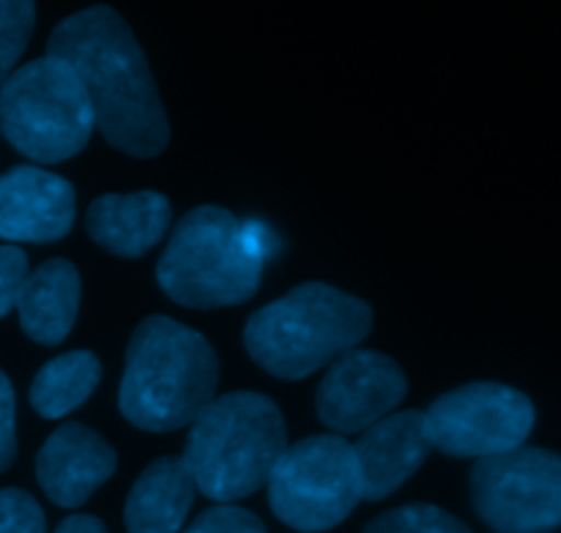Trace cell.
I'll return each mask as SVG.
<instances>
[{
	"instance_id": "obj_19",
	"label": "cell",
	"mask_w": 561,
	"mask_h": 533,
	"mask_svg": "<svg viewBox=\"0 0 561 533\" xmlns=\"http://www.w3.org/2000/svg\"><path fill=\"white\" fill-rule=\"evenodd\" d=\"M36 3L33 0H0V88L14 74L16 60L31 42Z\"/></svg>"
},
{
	"instance_id": "obj_22",
	"label": "cell",
	"mask_w": 561,
	"mask_h": 533,
	"mask_svg": "<svg viewBox=\"0 0 561 533\" xmlns=\"http://www.w3.org/2000/svg\"><path fill=\"white\" fill-rule=\"evenodd\" d=\"M27 255L14 244H0V321L16 310L22 285L27 279Z\"/></svg>"
},
{
	"instance_id": "obj_13",
	"label": "cell",
	"mask_w": 561,
	"mask_h": 533,
	"mask_svg": "<svg viewBox=\"0 0 561 533\" xmlns=\"http://www.w3.org/2000/svg\"><path fill=\"white\" fill-rule=\"evenodd\" d=\"M425 414L403 410L389 414L362 432L354 443L367 501H383L405 485L431 454Z\"/></svg>"
},
{
	"instance_id": "obj_9",
	"label": "cell",
	"mask_w": 561,
	"mask_h": 533,
	"mask_svg": "<svg viewBox=\"0 0 561 533\" xmlns=\"http://www.w3.org/2000/svg\"><path fill=\"white\" fill-rule=\"evenodd\" d=\"M425 425L438 452L485 460L524 447L535 430V405L504 383H466L427 408Z\"/></svg>"
},
{
	"instance_id": "obj_8",
	"label": "cell",
	"mask_w": 561,
	"mask_h": 533,
	"mask_svg": "<svg viewBox=\"0 0 561 533\" xmlns=\"http://www.w3.org/2000/svg\"><path fill=\"white\" fill-rule=\"evenodd\" d=\"M471 501L496 533H551L561 525V457L518 447L471 471Z\"/></svg>"
},
{
	"instance_id": "obj_16",
	"label": "cell",
	"mask_w": 561,
	"mask_h": 533,
	"mask_svg": "<svg viewBox=\"0 0 561 533\" xmlns=\"http://www.w3.org/2000/svg\"><path fill=\"white\" fill-rule=\"evenodd\" d=\"M195 482L181 457H162L148 465L131 487L124 507L129 533H179L195 503Z\"/></svg>"
},
{
	"instance_id": "obj_24",
	"label": "cell",
	"mask_w": 561,
	"mask_h": 533,
	"mask_svg": "<svg viewBox=\"0 0 561 533\" xmlns=\"http://www.w3.org/2000/svg\"><path fill=\"white\" fill-rule=\"evenodd\" d=\"M55 533H107L104 523L93 514H71L55 529Z\"/></svg>"
},
{
	"instance_id": "obj_12",
	"label": "cell",
	"mask_w": 561,
	"mask_h": 533,
	"mask_svg": "<svg viewBox=\"0 0 561 533\" xmlns=\"http://www.w3.org/2000/svg\"><path fill=\"white\" fill-rule=\"evenodd\" d=\"M115 449L85 425H60L36 457V479L44 496L60 509H77L115 474Z\"/></svg>"
},
{
	"instance_id": "obj_21",
	"label": "cell",
	"mask_w": 561,
	"mask_h": 533,
	"mask_svg": "<svg viewBox=\"0 0 561 533\" xmlns=\"http://www.w3.org/2000/svg\"><path fill=\"white\" fill-rule=\"evenodd\" d=\"M184 533H268L263 520L250 509L219 503V507L203 512Z\"/></svg>"
},
{
	"instance_id": "obj_7",
	"label": "cell",
	"mask_w": 561,
	"mask_h": 533,
	"mask_svg": "<svg viewBox=\"0 0 561 533\" xmlns=\"http://www.w3.org/2000/svg\"><path fill=\"white\" fill-rule=\"evenodd\" d=\"M266 487L272 512L301 533L337 529L365 501L354 443L343 436H310L285 449Z\"/></svg>"
},
{
	"instance_id": "obj_18",
	"label": "cell",
	"mask_w": 561,
	"mask_h": 533,
	"mask_svg": "<svg viewBox=\"0 0 561 533\" xmlns=\"http://www.w3.org/2000/svg\"><path fill=\"white\" fill-rule=\"evenodd\" d=\"M365 533H471L469 525L460 523L455 514L431 503H411L392 509L367 525Z\"/></svg>"
},
{
	"instance_id": "obj_20",
	"label": "cell",
	"mask_w": 561,
	"mask_h": 533,
	"mask_svg": "<svg viewBox=\"0 0 561 533\" xmlns=\"http://www.w3.org/2000/svg\"><path fill=\"white\" fill-rule=\"evenodd\" d=\"M0 533H47V520L31 493L0 490Z\"/></svg>"
},
{
	"instance_id": "obj_23",
	"label": "cell",
	"mask_w": 561,
	"mask_h": 533,
	"mask_svg": "<svg viewBox=\"0 0 561 533\" xmlns=\"http://www.w3.org/2000/svg\"><path fill=\"white\" fill-rule=\"evenodd\" d=\"M16 457V403L5 372H0V474Z\"/></svg>"
},
{
	"instance_id": "obj_3",
	"label": "cell",
	"mask_w": 561,
	"mask_h": 533,
	"mask_svg": "<svg viewBox=\"0 0 561 533\" xmlns=\"http://www.w3.org/2000/svg\"><path fill=\"white\" fill-rule=\"evenodd\" d=\"M373 328L367 301L323 282H307L247 321L244 345L279 381H301L354 350Z\"/></svg>"
},
{
	"instance_id": "obj_14",
	"label": "cell",
	"mask_w": 561,
	"mask_h": 533,
	"mask_svg": "<svg viewBox=\"0 0 561 533\" xmlns=\"http://www.w3.org/2000/svg\"><path fill=\"white\" fill-rule=\"evenodd\" d=\"M173 206L151 189L131 195H104L88 206V235L118 257H142L168 235Z\"/></svg>"
},
{
	"instance_id": "obj_11",
	"label": "cell",
	"mask_w": 561,
	"mask_h": 533,
	"mask_svg": "<svg viewBox=\"0 0 561 533\" xmlns=\"http://www.w3.org/2000/svg\"><path fill=\"white\" fill-rule=\"evenodd\" d=\"M75 186L42 167L20 164L0 175V239L55 244L75 224Z\"/></svg>"
},
{
	"instance_id": "obj_1",
	"label": "cell",
	"mask_w": 561,
	"mask_h": 533,
	"mask_svg": "<svg viewBox=\"0 0 561 533\" xmlns=\"http://www.w3.org/2000/svg\"><path fill=\"white\" fill-rule=\"evenodd\" d=\"M47 55L75 69L93 109V124L121 153L151 159L170 142V124L148 58L124 16L91 5L55 25Z\"/></svg>"
},
{
	"instance_id": "obj_10",
	"label": "cell",
	"mask_w": 561,
	"mask_h": 533,
	"mask_svg": "<svg viewBox=\"0 0 561 533\" xmlns=\"http://www.w3.org/2000/svg\"><path fill=\"white\" fill-rule=\"evenodd\" d=\"M409 392L403 370L378 350L354 348L334 359L316 394L318 419L337 436L365 432L392 414Z\"/></svg>"
},
{
	"instance_id": "obj_15",
	"label": "cell",
	"mask_w": 561,
	"mask_h": 533,
	"mask_svg": "<svg viewBox=\"0 0 561 533\" xmlns=\"http://www.w3.org/2000/svg\"><path fill=\"white\" fill-rule=\"evenodd\" d=\"M77 310H80V274L69 260L55 257L27 274L16 301L20 326L27 339L55 348L69 337Z\"/></svg>"
},
{
	"instance_id": "obj_2",
	"label": "cell",
	"mask_w": 561,
	"mask_h": 533,
	"mask_svg": "<svg viewBox=\"0 0 561 533\" xmlns=\"http://www.w3.org/2000/svg\"><path fill=\"white\" fill-rule=\"evenodd\" d=\"M219 361L203 334L164 315L135 328L126 348L118 408L146 432L192 425L217 394Z\"/></svg>"
},
{
	"instance_id": "obj_6",
	"label": "cell",
	"mask_w": 561,
	"mask_h": 533,
	"mask_svg": "<svg viewBox=\"0 0 561 533\" xmlns=\"http://www.w3.org/2000/svg\"><path fill=\"white\" fill-rule=\"evenodd\" d=\"M93 129L85 88L60 58L31 60L0 88V135L33 162L58 164L77 157Z\"/></svg>"
},
{
	"instance_id": "obj_5",
	"label": "cell",
	"mask_w": 561,
	"mask_h": 533,
	"mask_svg": "<svg viewBox=\"0 0 561 533\" xmlns=\"http://www.w3.org/2000/svg\"><path fill=\"white\" fill-rule=\"evenodd\" d=\"M263 260L241 235V219L228 208L201 206L179 219L157 263L164 296L192 310L244 304L257 293Z\"/></svg>"
},
{
	"instance_id": "obj_17",
	"label": "cell",
	"mask_w": 561,
	"mask_h": 533,
	"mask_svg": "<svg viewBox=\"0 0 561 533\" xmlns=\"http://www.w3.org/2000/svg\"><path fill=\"white\" fill-rule=\"evenodd\" d=\"M102 378V364L91 350H71L49 359L31 383V405L44 419H64L88 403Z\"/></svg>"
},
{
	"instance_id": "obj_4",
	"label": "cell",
	"mask_w": 561,
	"mask_h": 533,
	"mask_svg": "<svg viewBox=\"0 0 561 533\" xmlns=\"http://www.w3.org/2000/svg\"><path fill=\"white\" fill-rule=\"evenodd\" d=\"M285 449L288 430L277 403L233 392L214 397L192 421L181 460L208 501L233 503L266 485Z\"/></svg>"
}]
</instances>
